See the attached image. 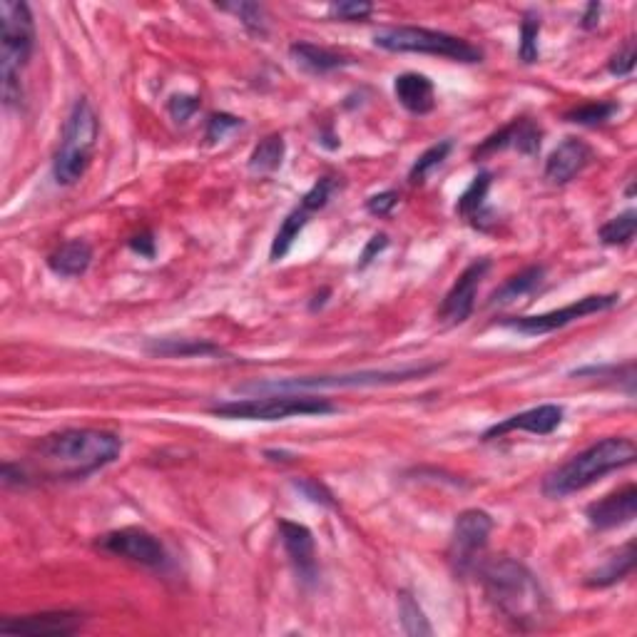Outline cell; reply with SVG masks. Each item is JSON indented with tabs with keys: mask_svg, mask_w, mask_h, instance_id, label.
I'll use <instances>...</instances> for the list:
<instances>
[{
	"mask_svg": "<svg viewBox=\"0 0 637 637\" xmlns=\"http://www.w3.org/2000/svg\"><path fill=\"white\" fill-rule=\"evenodd\" d=\"M122 438L100 428H65L43 436L30 451V466L50 481H83L120 458Z\"/></svg>",
	"mask_w": 637,
	"mask_h": 637,
	"instance_id": "obj_1",
	"label": "cell"
},
{
	"mask_svg": "<svg viewBox=\"0 0 637 637\" xmlns=\"http://www.w3.org/2000/svg\"><path fill=\"white\" fill-rule=\"evenodd\" d=\"M486 598L513 628L533 630L548 620V595L538 578L513 558L488 560L481 568Z\"/></svg>",
	"mask_w": 637,
	"mask_h": 637,
	"instance_id": "obj_2",
	"label": "cell"
},
{
	"mask_svg": "<svg viewBox=\"0 0 637 637\" xmlns=\"http://www.w3.org/2000/svg\"><path fill=\"white\" fill-rule=\"evenodd\" d=\"M635 458L637 446L633 438H603V441L580 451L578 456H573L560 468L550 471L543 481V496L553 498V501L573 496V493L585 491L588 486L598 483L608 473L633 466Z\"/></svg>",
	"mask_w": 637,
	"mask_h": 637,
	"instance_id": "obj_3",
	"label": "cell"
},
{
	"mask_svg": "<svg viewBox=\"0 0 637 637\" xmlns=\"http://www.w3.org/2000/svg\"><path fill=\"white\" fill-rule=\"evenodd\" d=\"M35 50V20L28 3L3 0L0 3V78L3 103L15 107L23 103L20 75L28 68Z\"/></svg>",
	"mask_w": 637,
	"mask_h": 637,
	"instance_id": "obj_4",
	"label": "cell"
},
{
	"mask_svg": "<svg viewBox=\"0 0 637 637\" xmlns=\"http://www.w3.org/2000/svg\"><path fill=\"white\" fill-rule=\"evenodd\" d=\"M100 120L95 107L88 98L75 100L68 120L63 125L60 145L55 150L53 177L60 187H73L75 182L83 180L93 162L95 147H98Z\"/></svg>",
	"mask_w": 637,
	"mask_h": 637,
	"instance_id": "obj_5",
	"label": "cell"
},
{
	"mask_svg": "<svg viewBox=\"0 0 637 637\" xmlns=\"http://www.w3.org/2000/svg\"><path fill=\"white\" fill-rule=\"evenodd\" d=\"M438 371V364L426 366H406V369L391 371H354V374H336V376H302V379H274L257 381V384L239 386L242 394H307V391L321 389H361V386H394L406 384V381L421 379V376Z\"/></svg>",
	"mask_w": 637,
	"mask_h": 637,
	"instance_id": "obj_6",
	"label": "cell"
},
{
	"mask_svg": "<svg viewBox=\"0 0 637 637\" xmlns=\"http://www.w3.org/2000/svg\"><path fill=\"white\" fill-rule=\"evenodd\" d=\"M374 45L386 50V53L433 55V58H446L463 65L483 63V50L478 45L456 38L451 33H443V30L416 28V25H396V28L376 30Z\"/></svg>",
	"mask_w": 637,
	"mask_h": 637,
	"instance_id": "obj_7",
	"label": "cell"
},
{
	"mask_svg": "<svg viewBox=\"0 0 637 637\" xmlns=\"http://www.w3.org/2000/svg\"><path fill=\"white\" fill-rule=\"evenodd\" d=\"M212 416L232 421H284L294 416H326L336 414V406L319 396L307 394H272L252 396L242 401H227L210 409Z\"/></svg>",
	"mask_w": 637,
	"mask_h": 637,
	"instance_id": "obj_8",
	"label": "cell"
},
{
	"mask_svg": "<svg viewBox=\"0 0 637 637\" xmlns=\"http://www.w3.org/2000/svg\"><path fill=\"white\" fill-rule=\"evenodd\" d=\"M618 302H620L618 294H590V297L578 299V302L568 304V307L553 309V312L538 314V317L506 319L503 321V326H506V329L518 331V334L543 336V334H550V331L565 329V326L573 324V321H578V319L593 317V314H600V312H608V309H613Z\"/></svg>",
	"mask_w": 637,
	"mask_h": 637,
	"instance_id": "obj_9",
	"label": "cell"
},
{
	"mask_svg": "<svg viewBox=\"0 0 637 637\" xmlns=\"http://www.w3.org/2000/svg\"><path fill=\"white\" fill-rule=\"evenodd\" d=\"M491 531L493 518L481 508H468L456 518L448 558H451L453 570L458 575H466L476 565V558L486 550Z\"/></svg>",
	"mask_w": 637,
	"mask_h": 637,
	"instance_id": "obj_10",
	"label": "cell"
},
{
	"mask_svg": "<svg viewBox=\"0 0 637 637\" xmlns=\"http://www.w3.org/2000/svg\"><path fill=\"white\" fill-rule=\"evenodd\" d=\"M98 545L103 553L115 555V558L130 560V563L145 565V568H162L167 563V550L160 543L157 535H152L145 528H120L100 535Z\"/></svg>",
	"mask_w": 637,
	"mask_h": 637,
	"instance_id": "obj_11",
	"label": "cell"
},
{
	"mask_svg": "<svg viewBox=\"0 0 637 637\" xmlns=\"http://www.w3.org/2000/svg\"><path fill=\"white\" fill-rule=\"evenodd\" d=\"M488 269H491V259H476V262H471L463 269V274L456 279L451 292L446 294L443 304L438 307V319H441L443 324L458 326L471 317L473 309H476L478 287H481Z\"/></svg>",
	"mask_w": 637,
	"mask_h": 637,
	"instance_id": "obj_12",
	"label": "cell"
},
{
	"mask_svg": "<svg viewBox=\"0 0 637 637\" xmlns=\"http://www.w3.org/2000/svg\"><path fill=\"white\" fill-rule=\"evenodd\" d=\"M83 615L73 610H50V613L5 618L0 623V635H28V637H65L78 633Z\"/></svg>",
	"mask_w": 637,
	"mask_h": 637,
	"instance_id": "obj_13",
	"label": "cell"
},
{
	"mask_svg": "<svg viewBox=\"0 0 637 637\" xmlns=\"http://www.w3.org/2000/svg\"><path fill=\"white\" fill-rule=\"evenodd\" d=\"M540 142H543V130H540L533 120H528V117H516V120L508 122L506 127L493 132L491 137H486V140L473 150V157L483 160V157L496 155V152L508 150V147H513V150H518L526 157H535L540 152Z\"/></svg>",
	"mask_w": 637,
	"mask_h": 637,
	"instance_id": "obj_14",
	"label": "cell"
},
{
	"mask_svg": "<svg viewBox=\"0 0 637 637\" xmlns=\"http://www.w3.org/2000/svg\"><path fill=\"white\" fill-rule=\"evenodd\" d=\"M279 538H282L284 550H287L289 560H292L294 570H297L299 580L304 585H314L319 578L317 568V543H314V533L307 526L294 521H279Z\"/></svg>",
	"mask_w": 637,
	"mask_h": 637,
	"instance_id": "obj_15",
	"label": "cell"
},
{
	"mask_svg": "<svg viewBox=\"0 0 637 637\" xmlns=\"http://www.w3.org/2000/svg\"><path fill=\"white\" fill-rule=\"evenodd\" d=\"M637 516V488L630 486L600 498L585 508V518L595 531H613V528L628 526Z\"/></svg>",
	"mask_w": 637,
	"mask_h": 637,
	"instance_id": "obj_16",
	"label": "cell"
},
{
	"mask_svg": "<svg viewBox=\"0 0 637 637\" xmlns=\"http://www.w3.org/2000/svg\"><path fill=\"white\" fill-rule=\"evenodd\" d=\"M590 160H593L590 145H585L578 137H565L545 160V180L558 187L568 185L590 165Z\"/></svg>",
	"mask_w": 637,
	"mask_h": 637,
	"instance_id": "obj_17",
	"label": "cell"
},
{
	"mask_svg": "<svg viewBox=\"0 0 637 637\" xmlns=\"http://www.w3.org/2000/svg\"><path fill=\"white\" fill-rule=\"evenodd\" d=\"M560 424H563V406L543 404L535 406V409L523 411V414L511 416V419L501 421V424L491 426L483 433V441H493V438H501L511 431H528L533 433V436H550Z\"/></svg>",
	"mask_w": 637,
	"mask_h": 637,
	"instance_id": "obj_18",
	"label": "cell"
},
{
	"mask_svg": "<svg viewBox=\"0 0 637 637\" xmlns=\"http://www.w3.org/2000/svg\"><path fill=\"white\" fill-rule=\"evenodd\" d=\"M394 95L411 115H428L436 107V88L421 73H404L394 80Z\"/></svg>",
	"mask_w": 637,
	"mask_h": 637,
	"instance_id": "obj_19",
	"label": "cell"
},
{
	"mask_svg": "<svg viewBox=\"0 0 637 637\" xmlns=\"http://www.w3.org/2000/svg\"><path fill=\"white\" fill-rule=\"evenodd\" d=\"M90 264H93V247L85 239H70L48 257L50 272L65 279L83 277Z\"/></svg>",
	"mask_w": 637,
	"mask_h": 637,
	"instance_id": "obj_20",
	"label": "cell"
},
{
	"mask_svg": "<svg viewBox=\"0 0 637 637\" xmlns=\"http://www.w3.org/2000/svg\"><path fill=\"white\" fill-rule=\"evenodd\" d=\"M289 55H292L294 63H297L299 68L309 75H329L334 73V70L346 68V65L351 63L349 58L334 53V50L321 48V45H314V43H304V40L289 45Z\"/></svg>",
	"mask_w": 637,
	"mask_h": 637,
	"instance_id": "obj_21",
	"label": "cell"
},
{
	"mask_svg": "<svg viewBox=\"0 0 637 637\" xmlns=\"http://www.w3.org/2000/svg\"><path fill=\"white\" fill-rule=\"evenodd\" d=\"M633 568H635V543L633 540H628L618 553H613L608 560H605V565H600L595 573H590L588 578H585V585H588V588H610V585L628 578V575L633 573Z\"/></svg>",
	"mask_w": 637,
	"mask_h": 637,
	"instance_id": "obj_22",
	"label": "cell"
},
{
	"mask_svg": "<svg viewBox=\"0 0 637 637\" xmlns=\"http://www.w3.org/2000/svg\"><path fill=\"white\" fill-rule=\"evenodd\" d=\"M147 354L165 359H187V356H222L224 351L207 339H152L145 346Z\"/></svg>",
	"mask_w": 637,
	"mask_h": 637,
	"instance_id": "obj_23",
	"label": "cell"
},
{
	"mask_svg": "<svg viewBox=\"0 0 637 637\" xmlns=\"http://www.w3.org/2000/svg\"><path fill=\"white\" fill-rule=\"evenodd\" d=\"M543 279H545V267H538V264L526 267L523 272L513 274L511 279H506V282H503L501 287L491 294V302L488 304L496 307V304H511L516 302V299L528 297V294H533L535 289L543 284Z\"/></svg>",
	"mask_w": 637,
	"mask_h": 637,
	"instance_id": "obj_24",
	"label": "cell"
},
{
	"mask_svg": "<svg viewBox=\"0 0 637 637\" xmlns=\"http://www.w3.org/2000/svg\"><path fill=\"white\" fill-rule=\"evenodd\" d=\"M491 185H493V175L488 170H483L473 177V182L466 187V192L458 197L456 212L461 214V217H466L473 227L483 229V205H486V197H488V190H491Z\"/></svg>",
	"mask_w": 637,
	"mask_h": 637,
	"instance_id": "obj_25",
	"label": "cell"
},
{
	"mask_svg": "<svg viewBox=\"0 0 637 637\" xmlns=\"http://www.w3.org/2000/svg\"><path fill=\"white\" fill-rule=\"evenodd\" d=\"M284 155H287V145H284V137L279 132L267 135L249 155V170L254 175H272L282 167Z\"/></svg>",
	"mask_w": 637,
	"mask_h": 637,
	"instance_id": "obj_26",
	"label": "cell"
},
{
	"mask_svg": "<svg viewBox=\"0 0 637 637\" xmlns=\"http://www.w3.org/2000/svg\"><path fill=\"white\" fill-rule=\"evenodd\" d=\"M309 217H312V212L307 210V207H294L292 212L287 214V219L282 222V227H279L277 237H274L272 242V252H269V257H272V262H279V259H284L289 254V249H292L294 239L302 234V229L309 224Z\"/></svg>",
	"mask_w": 637,
	"mask_h": 637,
	"instance_id": "obj_27",
	"label": "cell"
},
{
	"mask_svg": "<svg viewBox=\"0 0 637 637\" xmlns=\"http://www.w3.org/2000/svg\"><path fill=\"white\" fill-rule=\"evenodd\" d=\"M637 229V212L628 210L618 217H613L610 222H605L603 227L598 229L600 242L608 244V247H625V244L633 242Z\"/></svg>",
	"mask_w": 637,
	"mask_h": 637,
	"instance_id": "obj_28",
	"label": "cell"
},
{
	"mask_svg": "<svg viewBox=\"0 0 637 637\" xmlns=\"http://www.w3.org/2000/svg\"><path fill=\"white\" fill-rule=\"evenodd\" d=\"M620 112L618 103H605V100H598V103H585L580 107H573V110L565 112V120L573 122V125H585V127H598L605 125L608 120H613Z\"/></svg>",
	"mask_w": 637,
	"mask_h": 637,
	"instance_id": "obj_29",
	"label": "cell"
},
{
	"mask_svg": "<svg viewBox=\"0 0 637 637\" xmlns=\"http://www.w3.org/2000/svg\"><path fill=\"white\" fill-rule=\"evenodd\" d=\"M399 620H401V628H404L406 635H411V637L433 635V628L428 625V618L424 615V610H421V605L416 603L414 595L411 593L399 595Z\"/></svg>",
	"mask_w": 637,
	"mask_h": 637,
	"instance_id": "obj_30",
	"label": "cell"
},
{
	"mask_svg": "<svg viewBox=\"0 0 637 637\" xmlns=\"http://www.w3.org/2000/svg\"><path fill=\"white\" fill-rule=\"evenodd\" d=\"M451 150H453L451 140H441V142H436V145L428 147L424 155H419V160L414 162V167H411V172H409L411 185H421V182H424L438 165H443V160L451 155Z\"/></svg>",
	"mask_w": 637,
	"mask_h": 637,
	"instance_id": "obj_31",
	"label": "cell"
},
{
	"mask_svg": "<svg viewBox=\"0 0 637 637\" xmlns=\"http://www.w3.org/2000/svg\"><path fill=\"white\" fill-rule=\"evenodd\" d=\"M540 15L538 13H526L523 15V23H521V43H518V58L521 63L533 65L540 60Z\"/></svg>",
	"mask_w": 637,
	"mask_h": 637,
	"instance_id": "obj_32",
	"label": "cell"
},
{
	"mask_svg": "<svg viewBox=\"0 0 637 637\" xmlns=\"http://www.w3.org/2000/svg\"><path fill=\"white\" fill-rule=\"evenodd\" d=\"M217 8L229 10V13L237 15L239 23H242L252 35H259V38L267 35V15H264V8L259 3H232L217 5Z\"/></svg>",
	"mask_w": 637,
	"mask_h": 637,
	"instance_id": "obj_33",
	"label": "cell"
},
{
	"mask_svg": "<svg viewBox=\"0 0 637 637\" xmlns=\"http://www.w3.org/2000/svg\"><path fill=\"white\" fill-rule=\"evenodd\" d=\"M374 13V5L364 3V0H341V3L329 5V18L331 20H346V23H354V20H366Z\"/></svg>",
	"mask_w": 637,
	"mask_h": 637,
	"instance_id": "obj_34",
	"label": "cell"
},
{
	"mask_svg": "<svg viewBox=\"0 0 637 637\" xmlns=\"http://www.w3.org/2000/svg\"><path fill=\"white\" fill-rule=\"evenodd\" d=\"M237 127H242L239 117L229 115V112H214V115H210V120H207V145H217V142H222L224 137H227L229 132L237 130Z\"/></svg>",
	"mask_w": 637,
	"mask_h": 637,
	"instance_id": "obj_35",
	"label": "cell"
},
{
	"mask_svg": "<svg viewBox=\"0 0 637 637\" xmlns=\"http://www.w3.org/2000/svg\"><path fill=\"white\" fill-rule=\"evenodd\" d=\"M292 486L297 488V491L302 493V496L307 498V501L317 503V506H324V508H334L336 506L334 496H331V493L326 491V488L321 486L319 481H314V478H294Z\"/></svg>",
	"mask_w": 637,
	"mask_h": 637,
	"instance_id": "obj_36",
	"label": "cell"
},
{
	"mask_svg": "<svg viewBox=\"0 0 637 637\" xmlns=\"http://www.w3.org/2000/svg\"><path fill=\"white\" fill-rule=\"evenodd\" d=\"M635 60H637L635 40H625V43L618 48V53H615L613 58L608 60L610 75H618V78H625V75H630L635 70Z\"/></svg>",
	"mask_w": 637,
	"mask_h": 637,
	"instance_id": "obj_37",
	"label": "cell"
},
{
	"mask_svg": "<svg viewBox=\"0 0 637 637\" xmlns=\"http://www.w3.org/2000/svg\"><path fill=\"white\" fill-rule=\"evenodd\" d=\"M334 180L331 177H321V180L317 182V185L312 187V190L307 192V195L302 197V207H307L309 212H319L324 210L326 205H329L331 195H334Z\"/></svg>",
	"mask_w": 637,
	"mask_h": 637,
	"instance_id": "obj_38",
	"label": "cell"
},
{
	"mask_svg": "<svg viewBox=\"0 0 637 637\" xmlns=\"http://www.w3.org/2000/svg\"><path fill=\"white\" fill-rule=\"evenodd\" d=\"M200 105L202 103L197 95H172L170 103H167V112H170L172 120L185 125V122H190L192 117H195V112L200 110Z\"/></svg>",
	"mask_w": 637,
	"mask_h": 637,
	"instance_id": "obj_39",
	"label": "cell"
},
{
	"mask_svg": "<svg viewBox=\"0 0 637 637\" xmlns=\"http://www.w3.org/2000/svg\"><path fill=\"white\" fill-rule=\"evenodd\" d=\"M396 205H399V192L386 190L366 200V212L374 214V217H389Z\"/></svg>",
	"mask_w": 637,
	"mask_h": 637,
	"instance_id": "obj_40",
	"label": "cell"
},
{
	"mask_svg": "<svg viewBox=\"0 0 637 637\" xmlns=\"http://www.w3.org/2000/svg\"><path fill=\"white\" fill-rule=\"evenodd\" d=\"M30 478L33 476L20 463H3V468H0V481H3L5 488H25Z\"/></svg>",
	"mask_w": 637,
	"mask_h": 637,
	"instance_id": "obj_41",
	"label": "cell"
},
{
	"mask_svg": "<svg viewBox=\"0 0 637 637\" xmlns=\"http://www.w3.org/2000/svg\"><path fill=\"white\" fill-rule=\"evenodd\" d=\"M386 247H389V237H386L384 232H381V234H374V237L369 239V244H366V247H364V252L359 254V264H356V267H359V269H366V267H369L371 262H374L376 257H379L381 252H384Z\"/></svg>",
	"mask_w": 637,
	"mask_h": 637,
	"instance_id": "obj_42",
	"label": "cell"
},
{
	"mask_svg": "<svg viewBox=\"0 0 637 637\" xmlns=\"http://www.w3.org/2000/svg\"><path fill=\"white\" fill-rule=\"evenodd\" d=\"M130 249L135 254H140V257H145V259L155 257V237H152V232L135 234V237L130 239Z\"/></svg>",
	"mask_w": 637,
	"mask_h": 637,
	"instance_id": "obj_43",
	"label": "cell"
},
{
	"mask_svg": "<svg viewBox=\"0 0 637 637\" xmlns=\"http://www.w3.org/2000/svg\"><path fill=\"white\" fill-rule=\"evenodd\" d=\"M600 13H603V5L600 3H588L585 5V13L580 18V28L583 30H595L600 23Z\"/></svg>",
	"mask_w": 637,
	"mask_h": 637,
	"instance_id": "obj_44",
	"label": "cell"
}]
</instances>
